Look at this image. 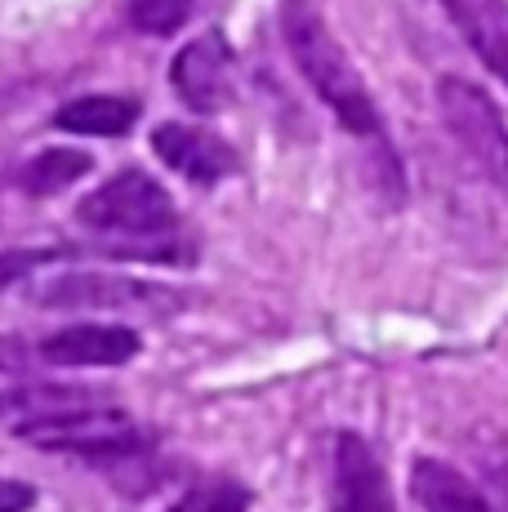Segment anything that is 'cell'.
<instances>
[{"label":"cell","mask_w":508,"mask_h":512,"mask_svg":"<svg viewBox=\"0 0 508 512\" xmlns=\"http://www.w3.org/2000/svg\"><path fill=\"white\" fill-rule=\"evenodd\" d=\"M192 18V0H130V27L143 36H174Z\"/></svg>","instance_id":"obj_15"},{"label":"cell","mask_w":508,"mask_h":512,"mask_svg":"<svg viewBox=\"0 0 508 512\" xmlns=\"http://www.w3.org/2000/svg\"><path fill=\"white\" fill-rule=\"evenodd\" d=\"M410 495H415L419 512H491L482 490L464 472L428 455L415 459V468H410Z\"/></svg>","instance_id":"obj_11"},{"label":"cell","mask_w":508,"mask_h":512,"mask_svg":"<svg viewBox=\"0 0 508 512\" xmlns=\"http://www.w3.org/2000/svg\"><path fill=\"white\" fill-rule=\"evenodd\" d=\"M139 121V103L125 94H85L54 112V125L67 134H90V139H121Z\"/></svg>","instance_id":"obj_12"},{"label":"cell","mask_w":508,"mask_h":512,"mask_svg":"<svg viewBox=\"0 0 508 512\" xmlns=\"http://www.w3.org/2000/svg\"><path fill=\"white\" fill-rule=\"evenodd\" d=\"M152 152L161 156L174 174H183V179H192V183H219L241 170V156L232 152V143H223L219 134H210V130H197V125H179V121L156 125Z\"/></svg>","instance_id":"obj_7"},{"label":"cell","mask_w":508,"mask_h":512,"mask_svg":"<svg viewBox=\"0 0 508 512\" xmlns=\"http://www.w3.org/2000/svg\"><path fill=\"white\" fill-rule=\"evenodd\" d=\"M165 512H250V490L228 477L197 481L183 499H174Z\"/></svg>","instance_id":"obj_14"},{"label":"cell","mask_w":508,"mask_h":512,"mask_svg":"<svg viewBox=\"0 0 508 512\" xmlns=\"http://www.w3.org/2000/svg\"><path fill=\"white\" fill-rule=\"evenodd\" d=\"M36 504V486L14 477H0V512H27Z\"/></svg>","instance_id":"obj_17"},{"label":"cell","mask_w":508,"mask_h":512,"mask_svg":"<svg viewBox=\"0 0 508 512\" xmlns=\"http://www.w3.org/2000/svg\"><path fill=\"white\" fill-rule=\"evenodd\" d=\"M170 85L192 112H201V116L223 112L232 103V94H237V58H232V45L219 32H205L197 41H188L170 63Z\"/></svg>","instance_id":"obj_5"},{"label":"cell","mask_w":508,"mask_h":512,"mask_svg":"<svg viewBox=\"0 0 508 512\" xmlns=\"http://www.w3.org/2000/svg\"><path fill=\"white\" fill-rule=\"evenodd\" d=\"M41 361L50 366H125L139 357V334L130 326H99V321H81V326H63L50 339H41Z\"/></svg>","instance_id":"obj_9"},{"label":"cell","mask_w":508,"mask_h":512,"mask_svg":"<svg viewBox=\"0 0 508 512\" xmlns=\"http://www.w3.org/2000/svg\"><path fill=\"white\" fill-rule=\"evenodd\" d=\"M482 67L508 85V0H442Z\"/></svg>","instance_id":"obj_10"},{"label":"cell","mask_w":508,"mask_h":512,"mask_svg":"<svg viewBox=\"0 0 508 512\" xmlns=\"http://www.w3.org/2000/svg\"><path fill=\"white\" fill-rule=\"evenodd\" d=\"M76 219L103 236H148V241L179 228V210H174L170 192L143 170H121L99 183L81 201Z\"/></svg>","instance_id":"obj_3"},{"label":"cell","mask_w":508,"mask_h":512,"mask_svg":"<svg viewBox=\"0 0 508 512\" xmlns=\"http://www.w3.org/2000/svg\"><path fill=\"white\" fill-rule=\"evenodd\" d=\"M14 432L36 450L76 459H130L148 450V432L121 410H41L14 423Z\"/></svg>","instance_id":"obj_2"},{"label":"cell","mask_w":508,"mask_h":512,"mask_svg":"<svg viewBox=\"0 0 508 512\" xmlns=\"http://www.w3.org/2000/svg\"><path fill=\"white\" fill-rule=\"evenodd\" d=\"M94 170V156L90 152H76V147H45L41 156L18 170V187L27 196H58L67 187H76L85 174Z\"/></svg>","instance_id":"obj_13"},{"label":"cell","mask_w":508,"mask_h":512,"mask_svg":"<svg viewBox=\"0 0 508 512\" xmlns=\"http://www.w3.org/2000/svg\"><path fill=\"white\" fill-rule=\"evenodd\" d=\"M330 512H397L384 468H379L375 450L357 432H339L335 441V495H330Z\"/></svg>","instance_id":"obj_8"},{"label":"cell","mask_w":508,"mask_h":512,"mask_svg":"<svg viewBox=\"0 0 508 512\" xmlns=\"http://www.w3.org/2000/svg\"><path fill=\"white\" fill-rule=\"evenodd\" d=\"M281 36H286L290 58L312 85V94L339 116V125L357 139H379L384 121H379L375 94L366 90L348 49L330 32L317 0H281Z\"/></svg>","instance_id":"obj_1"},{"label":"cell","mask_w":508,"mask_h":512,"mask_svg":"<svg viewBox=\"0 0 508 512\" xmlns=\"http://www.w3.org/2000/svg\"><path fill=\"white\" fill-rule=\"evenodd\" d=\"M63 250H5L0 254V290L5 285H14V281H23V277H32L36 268H45L50 259H58Z\"/></svg>","instance_id":"obj_16"},{"label":"cell","mask_w":508,"mask_h":512,"mask_svg":"<svg viewBox=\"0 0 508 512\" xmlns=\"http://www.w3.org/2000/svg\"><path fill=\"white\" fill-rule=\"evenodd\" d=\"M45 308H148V312H170L179 308L170 290L130 277H94V272H76V277H58L50 290H41Z\"/></svg>","instance_id":"obj_6"},{"label":"cell","mask_w":508,"mask_h":512,"mask_svg":"<svg viewBox=\"0 0 508 512\" xmlns=\"http://www.w3.org/2000/svg\"><path fill=\"white\" fill-rule=\"evenodd\" d=\"M437 107H442V121L451 130V139L468 152V161L495 187H508V125H504V112L495 107V98L473 81L442 76Z\"/></svg>","instance_id":"obj_4"}]
</instances>
